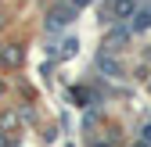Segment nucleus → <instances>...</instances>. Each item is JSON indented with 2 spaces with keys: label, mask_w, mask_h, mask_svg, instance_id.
Wrapping results in <instances>:
<instances>
[{
  "label": "nucleus",
  "mask_w": 151,
  "mask_h": 147,
  "mask_svg": "<svg viewBox=\"0 0 151 147\" xmlns=\"http://www.w3.org/2000/svg\"><path fill=\"white\" fill-rule=\"evenodd\" d=\"M133 14H137V0H108V7H104L108 22H126Z\"/></svg>",
  "instance_id": "f257e3e1"
},
{
  "label": "nucleus",
  "mask_w": 151,
  "mask_h": 147,
  "mask_svg": "<svg viewBox=\"0 0 151 147\" xmlns=\"http://www.w3.org/2000/svg\"><path fill=\"white\" fill-rule=\"evenodd\" d=\"M140 29H151V4L137 7V14H133V32H140Z\"/></svg>",
  "instance_id": "7ed1b4c3"
},
{
  "label": "nucleus",
  "mask_w": 151,
  "mask_h": 147,
  "mask_svg": "<svg viewBox=\"0 0 151 147\" xmlns=\"http://www.w3.org/2000/svg\"><path fill=\"white\" fill-rule=\"evenodd\" d=\"M61 54H65V58H72V54H76V40H65V43H61Z\"/></svg>",
  "instance_id": "423d86ee"
},
{
  "label": "nucleus",
  "mask_w": 151,
  "mask_h": 147,
  "mask_svg": "<svg viewBox=\"0 0 151 147\" xmlns=\"http://www.w3.org/2000/svg\"><path fill=\"white\" fill-rule=\"evenodd\" d=\"M72 18H76V7H72V4H68V7H54V11H50V25H54V29H58V25H68Z\"/></svg>",
  "instance_id": "f03ea898"
},
{
  "label": "nucleus",
  "mask_w": 151,
  "mask_h": 147,
  "mask_svg": "<svg viewBox=\"0 0 151 147\" xmlns=\"http://www.w3.org/2000/svg\"><path fill=\"white\" fill-rule=\"evenodd\" d=\"M68 4H72L76 11H79V7H86V4H90V0H68Z\"/></svg>",
  "instance_id": "0eeeda50"
},
{
  "label": "nucleus",
  "mask_w": 151,
  "mask_h": 147,
  "mask_svg": "<svg viewBox=\"0 0 151 147\" xmlns=\"http://www.w3.org/2000/svg\"><path fill=\"white\" fill-rule=\"evenodd\" d=\"M144 143H151V122L144 126Z\"/></svg>",
  "instance_id": "6e6552de"
},
{
  "label": "nucleus",
  "mask_w": 151,
  "mask_h": 147,
  "mask_svg": "<svg viewBox=\"0 0 151 147\" xmlns=\"http://www.w3.org/2000/svg\"><path fill=\"white\" fill-rule=\"evenodd\" d=\"M137 147H147V143H144V140H140V143H137Z\"/></svg>",
  "instance_id": "9d476101"
},
{
  "label": "nucleus",
  "mask_w": 151,
  "mask_h": 147,
  "mask_svg": "<svg viewBox=\"0 0 151 147\" xmlns=\"http://www.w3.org/2000/svg\"><path fill=\"white\" fill-rule=\"evenodd\" d=\"M0 147H7V140H4V136H0Z\"/></svg>",
  "instance_id": "1a4fd4ad"
},
{
  "label": "nucleus",
  "mask_w": 151,
  "mask_h": 147,
  "mask_svg": "<svg viewBox=\"0 0 151 147\" xmlns=\"http://www.w3.org/2000/svg\"><path fill=\"white\" fill-rule=\"evenodd\" d=\"M119 43H126V29H115V32H111L108 40H104V50H119Z\"/></svg>",
  "instance_id": "20e7f679"
},
{
  "label": "nucleus",
  "mask_w": 151,
  "mask_h": 147,
  "mask_svg": "<svg viewBox=\"0 0 151 147\" xmlns=\"http://www.w3.org/2000/svg\"><path fill=\"white\" fill-rule=\"evenodd\" d=\"M97 65H101V72H108V76H119V65L111 61V58H104V54L97 58Z\"/></svg>",
  "instance_id": "39448f33"
},
{
  "label": "nucleus",
  "mask_w": 151,
  "mask_h": 147,
  "mask_svg": "<svg viewBox=\"0 0 151 147\" xmlns=\"http://www.w3.org/2000/svg\"><path fill=\"white\" fill-rule=\"evenodd\" d=\"M0 93H4V83H0Z\"/></svg>",
  "instance_id": "9b49d317"
},
{
  "label": "nucleus",
  "mask_w": 151,
  "mask_h": 147,
  "mask_svg": "<svg viewBox=\"0 0 151 147\" xmlns=\"http://www.w3.org/2000/svg\"><path fill=\"white\" fill-rule=\"evenodd\" d=\"M97 147H108V143H97Z\"/></svg>",
  "instance_id": "f8f14e48"
}]
</instances>
